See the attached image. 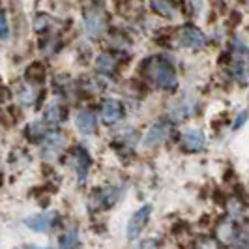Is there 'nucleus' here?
<instances>
[{
    "instance_id": "f257e3e1",
    "label": "nucleus",
    "mask_w": 249,
    "mask_h": 249,
    "mask_svg": "<svg viewBox=\"0 0 249 249\" xmlns=\"http://www.w3.org/2000/svg\"><path fill=\"white\" fill-rule=\"evenodd\" d=\"M142 70L152 77V81L161 90H175L176 88V71L175 66L161 56H150L142 62Z\"/></svg>"
},
{
    "instance_id": "f03ea898",
    "label": "nucleus",
    "mask_w": 249,
    "mask_h": 249,
    "mask_svg": "<svg viewBox=\"0 0 249 249\" xmlns=\"http://www.w3.org/2000/svg\"><path fill=\"white\" fill-rule=\"evenodd\" d=\"M150 213H152V206H150V204H144V206H141L137 212L131 215V219H129V223H127V231H125L127 240H137L139 234L144 231V227L148 223Z\"/></svg>"
},
{
    "instance_id": "7ed1b4c3",
    "label": "nucleus",
    "mask_w": 249,
    "mask_h": 249,
    "mask_svg": "<svg viewBox=\"0 0 249 249\" xmlns=\"http://www.w3.org/2000/svg\"><path fill=\"white\" fill-rule=\"evenodd\" d=\"M66 135H62L60 131H54V133H47V139H45V142H43V150H41V156H43V160H56L58 156H60V152L64 150L66 146Z\"/></svg>"
},
{
    "instance_id": "20e7f679",
    "label": "nucleus",
    "mask_w": 249,
    "mask_h": 249,
    "mask_svg": "<svg viewBox=\"0 0 249 249\" xmlns=\"http://www.w3.org/2000/svg\"><path fill=\"white\" fill-rule=\"evenodd\" d=\"M107 28V17L103 12H88L85 17V34L88 37H100Z\"/></svg>"
},
{
    "instance_id": "39448f33",
    "label": "nucleus",
    "mask_w": 249,
    "mask_h": 249,
    "mask_svg": "<svg viewBox=\"0 0 249 249\" xmlns=\"http://www.w3.org/2000/svg\"><path fill=\"white\" fill-rule=\"evenodd\" d=\"M71 161H73V169L77 171V176H79V182L87 180L90 161H92L87 150L83 148V146H73L71 148Z\"/></svg>"
},
{
    "instance_id": "423d86ee",
    "label": "nucleus",
    "mask_w": 249,
    "mask_h": 249,
    "mask_svg": "<svg viewBox=\"0 0 249 249\" xmlns=\"http://www.w3.org/2000/svg\"><path fill=\"white\" fill-rule=\"evenodd\" d=\"M124 118V105L116 100H105L101 103V120L105 124H114Z\"/></svg>"
},
{
    "instance_id": "0eeeda50",
    "label": "nucleus",
    "mask_w": 249,
    "mask_h": 249,
    "mask_svg": "<svg viewBox=\"0 0 249 249\" xmlns=\"http://www.w3.org/2000/svg\"><path fill=\"white\" fill-rule=\"evenodd\" d=\"M169 133H171V125H169V122H165V120L156 122V124L146 131V135H144V139H142V142H144L146 146H156V144H160V142H163L165 139L169 137Z\"/></svg>"
},
{
    "instance_id": "6e6552de",
    "label": "nucleus",
    "mask_w": 249,
    "mask_h": 249,
    "mask_svg": "<svg viewBox=\"0 0 249 249\" xmlns=\"http://www.w3.org/2000/svg\"><path fill=\"white\" fill-rule=\"evenodd\" d=\"M180 41L186 45V47H191V49H202L206 45V37L200 32L199 28L195 26H184L180 30Z\"/></svg>"
},
{
    "instance_id": "1a4fd4ad",
    "label": "nucleus",
    "mask_w": 249,
    "mask_h": 249,
    "mask_svg": "<svg viewBox=\"0 0 249 249\" xmlns=\"http://www.w3.org/2000/svg\"><path fill=\"white\" fill-rule=\"evenodd\" d=\"M25 225L28 229L36 231V232H47L53 229L54 225V215L49 212H43V213H36V215H30L25 219Z\"/></svg>"
},
{
    "instance_id": "9d476101",
    "label": "nucleus",
    "mask_w": 249,
    "mask_h": 249,
    "mask_svg": "<svg viewBox=\"0 0 249 249\" xmlns=\"http://www.w3.org/2000/svg\"><path fill=\"white\" fill-rule=\"evenodd\" d=\"M75 125H77V129L81 131V133H85V135H92V133H96V127H98V118H96V114L92 111H79L77 114V118H75Z\"/></svg>"
},
{
    "instance_id": "9b49d317",
    "label": "nucleus",
    "mask_w": 249,
    "mask_h": 249,
    "mask_svg": "<svg viewBox=\"0 0 249 249\" xmlns=\"http://www.w3.org/2000/svg\"><path fill=\"white\" fill-rule=\"evenodd\" d=\"M66 116H68V109L60 101H51L45 109V122L49 124H60L66 120Z\"/></svg>"
},
{
    "instance_id": "f8f14e48",
    "label": "nucleus",
    "mask_w": 249,
    "mask_h": 249,
    "mask_svg": "<svg viewBox=\"0 0 249 249\" xmlns=\"http://www.w3.org/2000/svg\"><path fill=\"white\" fill-rule=\"evenodd\" d=\"M25 77L28 83H32V85H39V83H43L45 81V77H47V68H45V64L36 60V62H32L28 68H26L25 71Z\"/></svg>"
},
{
    "instance_id": "ddd939ff",
    "label": "nucleus",
    "mask_w": 249,
    "mask_h": 249,
    "mask_svg": "<svg viewBox=\"0 0 249 249\" xmlns=\"http://www.w3.org/2000/svg\"><path fill=\"white\" fill-rule=\"evenodd\" d=\"M184 144H186V148L191 150V152H199V150H202L204 144H206L204 133L199 131V129H187L186 133H184Z\"/></svg>"
},
{
    "instance_id": "4468645a",
    "label": "nucleus",
    "mask_w": 249,
    "mask_h": 249,
    "mask_svg": "<svg viewBox=\"0 0 249 249\" xmlns=\"http://www.w3.org/2000/svg\"><path fill=\"white\" fill-rule=\"evenodd\" d=\"M25 135L28 141H32V142H37L39 139L47 137V131H45V124L43 122H30V124L26 125L25 129Z\"/></svg>"
},
{
    "instance_id": "2eb2a0df",
    "label": "nucleus",
    "mask_w": 249,
    "mask_h": 249,
    "mask_svg": "<svg viewBox=\"0 0 249 249\" xmlns=\"http://www.w3.org/2000/svg\"><path fill=\"white\" fill-rule=\"evenodd\" d=\"M96 68H98L100 73L112 75L116 71V58L111 54H100L98 60H96Z\"/></svg>"
},
{
    "instance_id": "dca6fc26",
    "label": "nucleus",
    "mask_w": 249,
    "mask_h": 249,
    "mask_svg": "<svg viewBox=\"0 0 249 249\" xmlns=\"http://www.w3.org/2000/svg\"><path fill=\"white\" fill-rule=\"evenodd\" d=\"M150 6H152V10H156L163 17H171L173 15V4H169V2H152Z\"/></svg>"
},
{
    "instance_id": "f3484780",
    "label": "nucleus",
    "mask_w": 249,
    "mask_h": 249,
    "mask_svg": "<svg viewBox=\"0 0 249 249\" xmlns=\"http://www.w3.org/2000/svg\"><path fill=\"white\" fill-rule=\"evenodd\" d=\"M10 37V25H8V17L6 12L0 10V41H6Z\"/></svg>"
},
{
    "instance_id": "a211bd4d",
    "label": "nucleus",
    "mask_w": 249,
    "mask_h": 249,
    "mask_svg": "<svg viewBox=\"0 0 249 249\" xmlns=\"http://www.w3.org/2000/svg\"><path fill=\"white\" fill-rule=\"evenodd\" d=\"M77 246V234L75 232H68L66 236L60 238V249H73Z\"/></svg>"
},
{
    "instance_id": "6ab92c4d",
    "label": "nucleus",
    "mask_w": 249,
    "mask_h": 249,
    "mask_svg": "<svg viewBox=\"0 0 249 249\" xmlns=\"http://www.w3.org/2000/svg\"><path fill=\"white\" fill-rule=\"evenodd\" d=\"M248 116H249V112L248 111H244V112H240V114H238V120H236V124H234V127H240V125L244 124V122H246V120H248Z\"/></svg>"
},
{
    "instance_id": "aec40b11",
    "label": "nucleus",
    "mask_w": 249,
    "mask_h": 249,
    "mask_svg": "<svg viewBox=\"0 0 249 249\" xmlns=\"http://www.w3.org/2000/svg\"><path fill=\"white\" fill-rule=\"evenodd\" d=\"M141 249H158V242H156V240H146V242L141 246Z\"/></svg>"
},
{
    "instance_id": "412c9836",
    "label": "nucleus",
    "mask_w": 249,
    "mask_h": 249,
    "mask_svg": "<svg viewBox=\"0 0 249 249\" xmlns=\"http://www.w3.org/2000/svg\"><path fill=\"white\" fill-rule=\"evenodd\" d=\"M21 249H45V248H37V246H25V248Z\"/></svg>"
}]
</instances>
